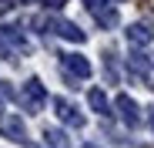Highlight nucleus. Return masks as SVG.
Wrapping results in <instances>:
<instances>
[{
	"label": "nucleus",
	"instance_id": "nucleus-1",
	"mask_svg": "<svg viewBox=\"0 0 154 148\" xmlns=\"http://www.w3.org/2000/svg\"><path fill=\"white\" fill-rule=\"evenodd\" d=\"M34 27H40L44 34H47V31H54L57 37H64V40H70V44H84V40H87V34L77 27V24L60 20V17H34Z\"/></svg>",
	"mask_w": 154,
	"mask_h": 148
},
{
	"label": "nucleus",
	"instance_id": "nucleus-2",
	"mask_svg": "<svg viewBox=\"0 0 154 148\" xmlns=\"http://www.w3.org/2000/svg\"><path fill=\"white\" fill-rule=\"evenodd\" d=\"M17 101L23 105V111L40 114V111H44V105H47V88L40 84V78L23 81V88H20V94H17Z\"/></svg>",
	"mask_w": 154,
	"mask_h": 148
},
{
	"label": "nucleus",
	"instance_id": "nucleus-3",
	"mask_svg": "<svg viewBox=\"0 0 154 148\" xmlns=\"http://www.w3.org/2000/svg\"><path fill=\"white\" fill-rule=\"evenodd\" d=\"M0 135L17 145H27V128H23L20 114H14V111H0Z\"/></svg>",
	"mask_w": 154,
	"mask_h": 148
},
{
	"label": "nucleus",
	"instance_id": "nucleus-4",
	"mask_svg": "<svg viewBox=\"0 0 154 148\" xmlns=\"http://www.w3.org/2000/svg\"><path fill=\"white\" fill-rule=\"evenodd\" d=\"M87 4V10H91V17L100 24V27H117V10L111 7V0H84Z\"/></svg>",
	"mask_w": 154,
	"mask_h": 148
},
{
	"label": "nucleus",
	"instance_id": "nucleus-5",
	"mask_svg": "<svg viewBox=\"0 0 154 148\" xmlns=\"http://www.w3.org/2000/svg\"><path fill=\"white\" fill-rule=\"evenodd\" d=\"M114 111H117V118L124 121L127 128H137V125H141V108H137V101H134V98H127V94H117V101H114Z\"/></svg>",
	"mask_w": 154,
	"mask_h": 148
},
{
	"label": "nucleus",
	"instance_id": "nucleus-6",
	"mask_svg": "<svg viewBox=\"0 0 154 148\" xmlns=\"http://www.w3.org/2000/svg\"><path fill=\"white\" fill-rule=\"evenodd\" d=\"M0 40H4V47L10 51V57H14V54H30L27 37H23L17 27H0Z\"/></svg>",
	"mask_w": 154,
	"mask_h": 148
},
{
	"label": "nucleus",
	"instance_id": "nucleus-7",
	"mask_svg": "<svg viewBox=\"0 0 154 148\" xmlns=\"http://www.w3.org/2000/svg\"><path fill=\"white\" fill-rule=\"evenodd\" d=\"M60 67H64L67 74H74L77 81H87V78H91V61L81 57V54H60Z\"/></svg>",
	"mask_w": 154,
	"mask_h": 148
},
{
	"label": "nucleus",
	"instance_id": "nucleus-8",
	"mask_svg": "<svg viewBox=\"0 0 154 148\" xmlns=\"http://www.w3.org/2000/svg\"><path fill=\"white\" fill-rule=\"evenodd\" d=\"M54 111L64 125H74V128H84V114L77 111V105H70L67 98H54Z\"/></svg>",
	"mask_w": 154,
	"mask_h": 148
},
{
	"label": "nucleus",
	"instance_id": "nucleus-9",
	"mask_svg": "<svg viewBox=\"0 0 154 148\" xmlns=\"http://www.w3.org/2000/svg\"><path fill=\"white\" fill-rule=\"evenodd\" d=\"M127 71H134V74H137V81L144 84L147 71H154V57L144 54V51H131V54H127ZM144 88H147V84H144Z\"/></svg>",
	"mask_w": 154,
	"mask_h": 148
},
{
	"label": "nucleus",
	"instance_id": "nucleus-10",
	"mask_svg": "<svg viewBox=\"0 0 154 148\" xmlns=\"http://www.w3.org/2000/svg\"><path fill=\"white\" fill-rule=\"evenodd\" d=\"M124 34H127V44H134V47H147V44H154V31L147 27V24H131Z\"/></svg>",
	"mask_w": 154,
	"mask_h": 148
},
{
	"label": "nucleus",
	"instance_id": "nucleus-11",
	"mask_svg": "<svg viewBox=\"0 0 154 148\" xmlns=\"http://www.w3.org/2000/svg\"><path fill=\"white\" fill-rule=\"evenodd\" d=\"M87 105H91L100 118H107V114H111V101H107V94L100 91V88H91V91H87Z\"/></svg>",
	"mask_w": 154,
	"mask_h": 148
},
{
	"label": "nucleus",
	"instance_id": "nucleus-12",
	"mask_svg": "<svg viewBox=\"0 0 154 148\" xmlns=\"http://www.w3.org/2000/svg\"><path fill=\"white\" fill-rule=\"evenodd\" d=\"M44 145L47 148H67V135L57 128H44Z\"/></svg>",
	"mask_w": 154,
	"mask_h": 148
},
{
	"label": "nucleus",
	"instance_id": "nucleus-13",
	"mask_svg": "<svg viewBox=\"0 0 154 148\" xmlns=\"http://www.w3.org/2000/svg\"><path fill=\"white\" fill-rule=\"evenodd\" d=\"M17 4H23V0H0V10H14Z\"/></svg>",
	"mask_w": 154,
	"mask_h": 148
},
{
	"label": "nucleus",
	"instance_id": "nucleus-14",
	"mask_svg": "<svg viewBox=\"0 0 154 148\" xmlns=\"http://www.w3.org/2000/svg\"><path fill=\"white\" fill-rule=\"evenodd\" d=\"M44 4H47L50 10H57V7H64V4H67V0H44Z\"/></svg>",
	"mask_w": 154,
	"mask_h": 148
},
{
	"label": "nucleus",
	"instance_id": "nucleus-15",
	"mask_svg": "<svg viewBox=\"0 0 154 148\" xmlns=\"http://www.w3.org/2000/svg\"><path fill=\"white\" fill-rule=\"evenodd\" d=\"M147 125H151V131H154V105L147 108Z\"/></svg>",
	"mask_w": 154,
	"mask_h": 148
},
{
	"label": "nucleus",
	"instance_id": "nucleus-16",
	"mask_svg": "<svg viewBox=\"0 0 154 148\" xmlns=\"http://www.w3.org/2000/svg\"><path fill=\"white\" fill-rule=\"evenodd\" d=\"M81 148H100V145H81Z\"/></svg>",
	"mask_w": 154,
	"mask_h": 148
}]
</instances>
